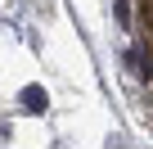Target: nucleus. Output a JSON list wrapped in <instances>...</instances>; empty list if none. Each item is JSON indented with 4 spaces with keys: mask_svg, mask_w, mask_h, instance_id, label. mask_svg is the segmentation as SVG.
I'll use <instances>...</instances> for the list:
<instances>
[{
    "mask_svg": "<svg viewBox=\"0 0 153 149\" xmlns=\"http://www.w3.org/2000/svg\"><path fill=\"white\" fill-rule=\"evenodd\" d=\"M23 109H27V113H41V109H45V91H41V86H27V91H23Z\"/></svg>",
    "mask_w": 153,
    "mask_h": 149,
    "instance_id": "f257e3e1",
    "label": "nucleus"
}]
</instances>
